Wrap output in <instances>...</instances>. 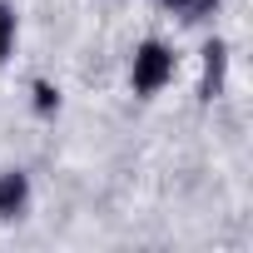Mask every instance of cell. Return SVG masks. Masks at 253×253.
<instances>
[{"instance_id": "obj_1", "label": "cell", "mask_w": 253, "mask_h": 253, "mask_svg": "<svg viewBox=\"0 0 253 253\" xmlns=\"http://www.w3.org/2000/svg\"><path fill=\"white\" fill-rule=\"evenodd\" d=\"M174 75H179V55H174L164 40H139V45H134V55H129V89H134L139 99L164 94V89L174 84Z\"/></svg>"}, {"instance_id": "obj_2", "label": "cell", "mask_w": 253, "mask_h": 253, "mask_svg": "<svg viewBox=\"0 0 253 253\" xmlns=\"http://www.w3.org/2000/svg\"><path fill=\"white\" fill-rule=\"evenodd\" d=\"M223 89H228V45L213 35L204 45V60H199V99L213 104V99H223Z\"/></svg>"}, {"instance_id": "obj_3", "label": "cell", "mask_w": 253, "mask_h": 253, "mask_svg": "<svg viewBox=\"0 0 253 253\" xmlns=\"http://www.w3.org/2000/svg\"><path fill=\"white\" fill-rule=\"evenodd\" d=\"M30 209V174L25 169H0V223H15Z\"/></svg>"}, {"instance_id": "obj_4", "label": "cell", "mask_w": 253, "mask_h": 253, "mask_svg": "<svg viewBox=\"0 0 253 253\" xmlns=\"http://www.w3.org/2000/svg\"><path fill=\"white\" fill-rule=\"evenodd\" d=\"M159 5H164L179 25H204V20H213V15H218L223 0H159Z\"/></svg>"}, {"instance_id": "obj_5", "label": "cell", "mask_w": 253, "mask_h": 253, "mask_svg": "<svg viewBox=\"0 0 253 253\" xmlns=\"http://www.w3.org/2000/svg\"><path fill=\"white\" fill-rule=\"evenodd\" d=\"M15 30H20L15 5H10V0H0V65H5V60H10V50H15Z\"/></svg>"}, {"instance_id": "obj_6", "label": "cell", "mask_w": 253, "mask_h": 253, "mask_svg": "<svg viewBox=\"0 0 253 253\" xmlns=\"http://www.w3.org/2000/svg\"><path fill=\"white\" fill-rule=\"evenodd\" d=\"M30 94H35V114H40V119L60 114V84H50V80H35V84H30Z\"/></svg>"}]
</instances>
